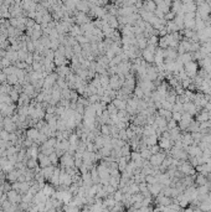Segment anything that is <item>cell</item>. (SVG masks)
<instances>
[{
  "instance_id": "9",
  "label": "cell",
  "mask_w": 211,
  "mask_h": 212,
  "mask_svg": "<svg viewBox=\"0 0 211 212\" xmlns=\"http://www.w3.org/2000/svg\"><path fill=\"white\" fill-rule=\"evenodd\" d=\"M181 115H183L181 112H173V119L176 120V122H179V120L181 119Z\"/></svg>"
},
{
  "instance_id": "8",
  "label": "cell",
  "mask_w": 211,
  "mask_h": 212,
  "mask_svg": "<svg viewBox=\"0 0 211 212\" xmlns=\"http://www.w3.org/2000/svg\"><path fill=\"white\" fill-rule=\"evenodd\" d=\"M37 135H39V133H37V130H35V129H32V130H30L27 133V138L29 139H36Z\"/></svg>"
},
{
  "instance_id": "1",
  "label": "cell",
  "mask_w": 211,
  "mask_h": 212,
  "mask_svg": "<svg viewBox=\"0 0 211 212\" xmlns=\"http://www.w3.org/2000/svg\"><path fill=\"white\" fill-rule=\"evenodd\" d=\"M184 70H185L187 77H190V78H191V77H195V76H196L198 65H196V62H194L193 60H191V61L184 63Z\"/></svg>"
},
{
  "instance_id": "3",
  "label": "cell",
  "mask_w": 211,
  "mask_h": 212,
  "mask_svg": "<svg viewBox=\"0 0 211 212\" xmlns=\"http://www.w3.org/2000/svg\"><path fill=\"white\" fill-rule=\"evenodd\" d=\"M179 170H180V172H183L184 175H194V172H195V169H194L193 164H190L187 161L181 163V165L179 166Z\"/></svg>"
},
{
  "instance_id": "7",
  "label": "cell",
  "mask_w": 211,
  "mask_h": 212,
  "mask_svg": "<svg viewBox=\"0 0 211 212\" xmlns=\"http://www.w3.org/2000/svg\"><path fill=\"white\" fill-rule=\"evenodd\" d=\"M8 196H9V199H10L13 202H16V201L20 200V199H19V196L16 195V192H15V191H10L9 194H8Z\"/></svg>"
},
{
  "instance_id": "6",
  "label": "cell",
  "mask_w": 211,
  "mask_h": 212,
  "mask_svg": "<svg viewBox=\"0 0 211 212\" xmlns=\"http://www.w3.org/2000/svg\"><path fill=\"white\" fill-rule=\"evenodd\" d=\"M195 181H196L198 186H202V185H206V184L209 182V180L206 179V176H205V175H202V174L198 175V176L195 178Z\"/></svg>"
},
{
  "instance_id": "12",
  "label": "cell",
  "mask_w": 211,
  "mask_h": 212,
  "mask_svg": "<svg viewBox=\"0 0 211 212\" xmlns=\"http://www.w3.org/2000/svg\"><path fill=\"white\" fill-rule=\"evenodd\" d=\"M0 137H2L3 139H5V140L9 139V135H8V133H6V131H2V135H0Z\"/></svg>"
},
{
  "instance_id": "10",
  "label": "cell",
  "mask_w": 211,
  "mask_h": 212,
  "mask_svg": "<svg viewBox=\"0 0 211 212\" xmlns=\"http://www.w3.org/2000/svg\"><path fill=\"white\" fill-rule=\"evenodd\" d=\"M26 165H27L29 167H35V166H36V159H35V158H31Z\"/></svg>"
},
{
  "instance_id": "11",
  "label": "cell",
  "mask_w": 211,
  "mask_h": 212,
  "mask_svg": "<svg viewBox=\"0 0 211 212\" xmlns=\"http://www.w3.org/2000/svg\"><path fill=\"white\" fill-rule=\"evenodd\" d=\"M17 99V93L15 91L11 92V101H16Z\"/></svg>"
},
{
  "instance_id": "2",
  "label": "cell",
  "mask_w": 211,
  "mask_h": 212,
  "mask_svg": "<svg viewBox=\"0 0 211 212\" xmlns=\"http://www.w3.org/2000/svg\"><path fill=\"white\" fill-rule=\"evenodd\" d=\"M165 159V155L164 154H162V153H157V154H151V156L149 158V160H150V165L153 166V167H158V166H160L162 165V163H163V160Z\"/></svg>"
},
{
  "instance_id": "4",
  "label": "cell",
  "mask_w": 211,
  "mask_h": 212,
  "mask_svg": "<svg viewBox=\"0 0 211 212\" xmlns=\"http://www.w3.org/2000/svg\"><path fill=\"white\" fill-rule=\"evenodd\" d=\"M173 140L170 139V138H168V137H163L162 139H160V142H159V148H162V149H164V150H168V149H170L171 146H173V143H171Z\"/></svg>"
},
{
  "instance_id": "5",
  "label": "cell",
  "mask_w": 211,
  "mask_h": 212,
  "mask_svg": "<svg viewBox=\"0 0 211 212\" xmlns=\"http://www.w3.org/2000/svg\"><path fill=\"white\" fill-rule=\"evenodd\" d=\"M210 119V115H209V112L206 109H204L202 112H200L198 114V117H196V120L198 122H205V120H209Z\"/></svg>"
}]
</instances>
